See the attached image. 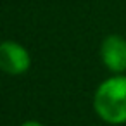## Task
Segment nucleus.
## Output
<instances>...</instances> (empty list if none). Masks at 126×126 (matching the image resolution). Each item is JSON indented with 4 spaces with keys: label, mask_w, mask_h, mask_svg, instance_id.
Returning a JSON list of instances; mask_svg holds the SVG:
<instances>
[{
    "label": "nucleus",
    "mask_w": 126,
    "mask_h": 126,
    "mask_svg": "<svg viewBox=\"0 0 126 126\" xmlns=\"http://www.w3.org/2000/svg\"><path fill=\"white\" fill-rule=\"evenodd\" d=\"M93 110L107 124H126V74L105 78L93 93Z\"/></svg>",
    "instance_id": "1"
},
{
    "label": "nucleus",
    "mask_w": 126,
    "mask_h": 126,
    "mask_svg": "<svg viewBox=\"0 0 126 126\" xmlns=\"http://www.w3.org/2000/svg\"><path fill=\"white\" fill-rule=\"evenodd\" d=\"M31 66V55L26 47L14 40H5L0 45V69L11 76L24 74Z\"/></svg>",
    "instance_id": "2"
},
{
    "label": "nucleus",
    "mask_w": 126,
    "mask_h": 126,
    "mask_svg": "<svg viewBox=\"0 0 126 126\" xmlns=\"http://www.w3.org/2000/svg\"><path fill=\"white\" fill-rule=\"evenodd\" d=\"M100 59L112 74L126 73V38L121 35H107L100 43Z\"/></svg>",
    "instance_id": "3"
},
{
    "label": "nucleus",
    "mask_w": 126,
    "mask_h": 126,
    "mask_svg": "<svg viewBox=\"0 0 126 126\" xmlns=\"http://www.w3.org/2000/svg\"><path fill=\"white\" fill-rule=\"evenodd\" d=\"M19 126H43V124H42L40 121H33V119H31V121H24V123L19 124Z\"/></svg>",
    "instance_id": "4"
}]
</instances>
